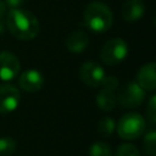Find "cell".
<instances>
[{"instance_id": "cell-1", "label": "cell", "mask_w": 156, "mask_h": 156, "mask_svg": "<svg viewBox=\"0 0 156 156\" xmlns=\"http://www.w3.org/2000/svg\"><path fill=\"white\" fill-rule=\"evenodd\" d=\"M6 27L9 32L20 40L34 39L40 29L39 21L34 13L24 9H11L6 16Z\"/></svg>"}, {"instance_id": "cell-2", "label": "cell", "mask_w": 156, "mask_h": 156, "mask_svg": "<svg viewBox=\"0 0 156 156\" xmlns=\"http://www.w3.org/2000/svg\"><path fill=\"white\" fill-rule=\"evenodd\" d=\"M83 17L85 26L95 33H104L108 30L113 22V15L110 7L99 1L90 2L85 7Z\"/></svg>"}, {"instance_id": "cell-3", "label": "cell", "mask_w": 156, "mask_h": 156, "mask_svg": "<svg viewBox=\"0 0 156 156\" xmlns=\"http://www.w3.org/2000/svg\"><path fill=\"white\" fill-rule=\"evenodd\" d=\"M145 119L140 113L128 112L117 123V133L124 140H135L145 132Z\"/></svg>"}, {"instance_id": "cell-4", "label": "cell", "mask_w": 156, "mask_h": 156, "mask_svg": "<svg viewBox=\"0 0 156 156\" xmlns=\"http://www.w3.org/2000/svg\"><path fill=\"white\" fill-rule=\"evenodd\" d=\"M128 55V45L121 38H112L100 50V58L106 65H117Z\"/></svg>"}, {"instance_id": "cell-5", "label": "cell", "mask_w": 156, "mask_h": 156, "mask_svg": "<svg viewBox=\"0 0 156 156\" xmlns=\"http://www.w3.org/2000/svg\"><path fill=\"white\" fill-rule=\"evenodd\" d=\"M145 93L146 91L136 82H129L119 93L118 101L124 108H135L143 104Z\"/></svg>"}, {"instance_id": "cell-6", "label": "cell", "mask_w": 156, "mask_h": 156, "mask_svg": "<svg viewBox=\"0 0 156 156\" xmlns=\"http://www.w3.org/2000/svg\"><path fill=\"white\" fill-rule=\"evenodd\" d=\"M78 74H79L80 80L85 85H88L90 88L100 87L102 80H104V78H105V76H106L104 68L100 65H98L96 62H93V61L84 62L80 66Z\"/></svg>"}, {"instance_id": "cell-7", "label": "cell", "mask_w": 156, "mask_h": 156, "mask_svg": "<svg viewBox=\"0 0 156 156\" xmlns=\"http://www.w3.org/2000/svg\"><path fill=\"white\" fill-rule=\"evenodd\" d=\"M21 69L18 57L7 50L0 51V79L9 82L16 78Z\"/></svg>"}, {"instance_id": "cell-8", "label": "cell", "mask_w": 156, "mask_h": 156, "mask_svg": "<svg viewBox=\"0 0 156 156\" xmlns=\"http://www.w3.org/2000/svg\"><path fill=\"white\" fill-rule=\"evenodd\" d=\"M21 101L20 90L12 84L0 85V115L15 111Z\"/></svg>"}, {"instance_id": "cell-9", "label": "cell", "mask_w": 156, "mask_h": 156, "mask_svg": "<svg viewBox=\"0 0 156 156\" xmlns=\"http://www.w3.org/2000/svg\"><path fill=\"white\" fill-rule=\"evenodd\" d=\"M18 85L27 93L39 91L44 85L43 74L37 69H27L21 73L18 78Z\"/></svg>"}, {"instance_id": "cell-10", "label": "cell", "mask_w": 156, "mask_h": 156, "mask_svg": "<svg viewBox=\"0 0 156 156\" xmlns=\"http://www.w3.org/2000/svg\"><path fill=\"white\" fill-rule=\"evenodd\" d=\"M155 69H156V65L154 62H149L143 65L136 73V83L145 91H155L156 89Z\"/></svg>"}, {"instance_id": "cell-11", "label": "cell", "mask_w": 156, "mask_h": 156, "mask_svg": "<svg viewBox=\"0 0 156 156\" xmlns=\"http://www.w3.org/2000/svg\"><path fill=\"white\" fill-rule=\"evenodd\" d=\"M65 45L68 51L73 54H80L89 45V37L84 30H73L67 35Z\"/></svg>"}, {"instance_id": "cell-12", "label": "cell", "mask_w": 156, "mask_h": 156, "mask_svg": "<svg viewBox=\"0 0 156 156\" xmlns=\"http://www.w3.org/2000/svg\"><path fill=\"white\" fill-rule=\"evenodd\" d=\"M145 11L143 0H127L122 7V17L127 22L139 21Z\"/></svg>"}, {"instance_id": "cell-13", "label": "cell", "mask_w": 156, "mask_h": 156, "mask_svg": "<svg viewBox=\"0 0 156 156\" xmlns=\"http://www.w3.org/2000/svg\"><path fill=\"white\" fill-rule=\"evenodd\" d=\"M117 104V96L113 90L102 88L98 95H96V105L100 110L105 112H110L116 107Z\"/></svg>"}, {"instance_id": "cell-14", "label": "cell", "mask_w": 156, "mask_h": 156, "mask_svg": "<svg viewBox=\"0 0 156 156\" xmlns=\"http://www.w3.org/2000/svg\"><path fill=\"white\" fill-rule=\"evenodd\" d=\"M116 129V122L111 117H104L98 123V130L104 136H110Z\"/></svg>"}, {"instance_id": "cell-15", "label": "cell", "mask_w": 156, "mask_h": 156, "mask_svg": "<svg viewBox=\"0 0 156 156\" xmlns=\"http://www.w3.org/2000/svg\"><path fill=\"white\" fill-rule=\"evenodd\" d=\"M89 156H112V151L105 141H95L89 149Z\"/></svg>"}, {"instance_id": "cell-16", "label": "cell", "mask_w": 156, "mask_h": 156, "mask_svg": "<svg viewBox=\"0 0 156 156\" xmlns=\"http://www.w3.org/2000/svg\"><path fill=\"white\" fill-rule=\"evenodd\" d=\"M17 144L13 138L4 136L0 138V156H11L16 151Z\"/></svg>"}, {"instance_id": "cell-17", "label": "cell", "mask_w": 156, "mask_h": 156, "mask_svg": "<svg viewBox=\"0 0 156 156\" xmlns=\"http://www.w3.org/2000/svg\"><path fill=\"white\" fill-rule=\"evenodd\" d=\"M144 149H145V152L149 156H155L156 155V132L154 129L149 130L145 134V138H144Z\"/></svg>"}, {"instance_id": "cell-18", "label": "cell", "mask_w": 156, "mask_h": 156, "mask_svg": "<svg viewBox=\"0 0 156 156\" xmlns=\"http://www.w3.org/2000/svg\"><path fill=\"white\" fill-rule=\"evenodd\" d=\"M116 156H140L139 150L130 143H123L116 149Z\"/></svg>"}, {"instance_id": "cell-19", "label": "cell", "mask_w": 156, "mask_h": 156, "mask_svg": "<svg viewBox=\"0 0 156 156\" xmlns=\"http://www.w3.org/2000/svg\"><path fill=\"white\" fill-rule=\"evenodd\" d=\"M146 115H147V119L150 121V123L155 124L156 123V96L155 95L150 96V100L146 106Z\"/></svg>"}, {"instance_id": "cell-20", "label": "cell", "mask_w": 156, "mask_h": 156, "mask_svg": "<svg viewBox=\"0 0 156 156\" xmlns=\"http://www.w3.org/2000/svg\"><path fill=\"white\" fill-rule=\"evenodd\" d=\"M101 85L105 89H110V90L115 91L117 89V87H118V79L115 76H105Z\"/></svg>"}, {"instance_id": "cell-21", "label": "cell", "mask_w": 156, "mask_h": 156, "mask_svg": "<svg viewBox=\"0 0 156 156\" xmlns=\"http://www.w3.org/2000/svg\"><path fill=\"white\" fill-rule=\"evenodd\" d=\"M4 2H5V5H6V7L17 9V7H20V6L24 2V0H5Z\"/></svg>"}, {"instance_id": "cell-22", "label": "cell", "mask_w": 156, "mask_h": 156, "mask_svg": "<svg viewBox=\"0 0 156 156\" xmlns=\"http://www.w3.org/2000/svg\"><path fill=\"white\" fill-rule=\"evenodd\" d=\"M5 12H6V5L2 0H0V20L5 16Z\"/></svg>"}, {"instance_id": "cell-23", "label": "cell", "mask_w": 156, "mask_h": 156, "mask_svg": "<svg viewBox=\"0 0 156 156\" xmlns=\"http://www.w3.org/2000/svg\"><path fill=\"white\" fill-rule=\"evenodd\" d=\"M4 32H5V24L0 21V34H2Z\"/></svg>"}]
</instances>
